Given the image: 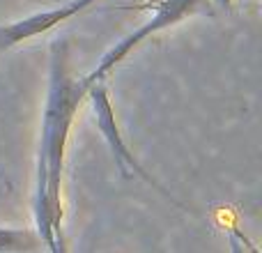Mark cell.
I'll return each instance as SVG.
<instances>
[{"label":"cell","instance_id":"6da1fadb","mask_svg":"<svg viewBox=\"0 0 262 253\" xmlns=\"http://www.w3.org/2000/svg\"><path fill=\"white\" fill-rule=\"evenodd\" d=\"M90 83L85 74L76 76L69 65V44L53 41L49 60V92H46L41 140L37 154L35 182V219L41 244L53 251L55 240L62 237V171L67 140L81 104L85 101Z\"/></svg>","mask_w":262,"mask_h":253},{"label":"cell","instance_id":"7a4b0ae2","mask_svg":"<svg viewBox=\"0 0 262 253\" xmlns=\"http://www.w3.org/2000/svg\"><path fill=\"white\" fill-rule=\"evenodd\" d=\"M212 7V0H145L140 5H124V7H118V9H124V12H149V18L138 28L134 30L131 35L122 37L113 49H108L104 55H101L99 65L92 69L90 74H85V81L90 83H97V81H104L120 62L129 58L134 53V49H138L145 39H149L152 35L161 30H168V28H175L177 23L186 21L189 16L198 12H205V9Z\"/></svg>","mask_w":262,"mask_h":253},{"label":"cell","instance_id":"3957f363","mask_svg":"<svg viewBox=\"0 0 262 253\" xmlns=\"http://www.w3.org/2000/svg\"><path fill=\"white\" fill-rule=\"evenodd\" d=\"M85 99L90 101V109H92V113H95L97 129L101 131V136L106 138V143H108L111 152H113L115 166H118L120 175H122L124 180H131V177H140V180L147 182L149 186H154V189H157L161 196H166V198L170 200L175 207H180V209H184V212H189V207H186V205H182L180 200H177L168 189H163V186L159 184V182L154 180V177L149 175V173L145 171L143 166H140L138 159L131 154V150L127 147V143H124L122 131H120V126H118V120H115V111H113V104H111V97H108V90H106V83H104V81L92 83L90 90H88V97H85Z\"/></svg>","mask_w":262,"mask_h":253},{"label":"cell","instance_id":"277c9868","mask_svg":"<svg viewBox=\"0 0 262 253\" xmlns=\"http://www.w3.org/2000/svg\"><path fill=\"white\" fill-rule=\"evenodd\" d=\"M95 3L97 0H69V3H64V5H58V7L30 14V16H23L12 23H5V26H0V53L23 44V41L35 39V37H39V35H46V32L53 30L55 26H60V23L88 12Z\"/></svg>","mask_w":262,"mask_h":253},{"label":"cell","instance_id":"5b68a950","mask_svg":"<svg viewBox=\"0 0 262 253\" xmlns=\"http://www.w3.org/2000/svg\"><path fill=\"white\" fill-rule=\"evenodd\" d=\"M41 246L37 230H18V228L0 226V253H30Z\"/></svg>","mask_w":262,"mask_h":253},{"label":"cell","instance_id":"8992f818","mask_svg":"<svg viewBox=\"0 0 262 253\" xmlns=\"http://www.w3.org/2000/svg\"><path fill=\"white\" fill-rule=\"evenodd\" d=\"M228 242H230V253H258V249H255L239 230H230Z\"/></svg>","mask_w":262,"mask_h":253},{"label":"cell","instance_id":"52a82bcc","mask_svg":"<svg viewBox=\"0 0 262 253\" xmlns=\"http://www.w3.org/2000/svg\"><path fill=\"white\" fill-rule=\"evenodd\" d=\"M49 253H67V242H64V235L55 240V246H53V251H49Z\"/></svg>","mask_w":262,"mask_h":253},{"label":"cell","instance_id":"ba28073f","mask_svg":"<svg viewBox=\"0 0 262 253\" xmlns=\"http://www.w3.org/2000/svg\"><path fill=\"white\" fill-rule=\"evenodd\" d=\"M212 3H219V5H221V7L230 9V3H232V0H212Z\"/></svg>","mask_w":262,"mask_h":253}]
</instances>
